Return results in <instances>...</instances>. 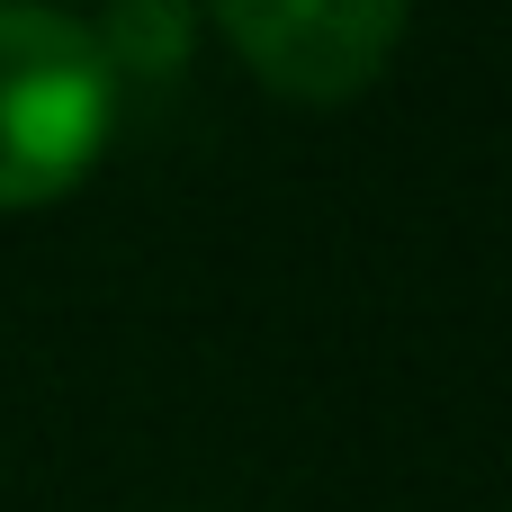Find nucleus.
<instances>
[{"label": "nucleus", "instance_id": "obj_2", "mask_svg": "<svg viewBox=\"0 0 512 512\" xmlns=\"http://www.w3.org/2000/svg\"><path fill=\"white\" fill-rule=\"evenodd\" d=\"M216 18L279 90H315V99L360 90L405 36V0H225Z\"/></svg>", "mask_w": 512, "mask_h": 512}, {"label": "nucleus", "instance_id": "obj_3", "mask_svg": "<svg viewBox=\"0 0 512 512\" xmlns=\"http://www.w3.org/2000/svg\"><path fill=\"white\" fill-rule=\"evenodd\" d=\"M90 36H99L108 72H117V63L162 72V63H180V45H189V9H180V0H162V9H153V0H117Z\"/></svg>", "mask_w": 512, "mask_h": 512}, {"label": "nucleus", "instance_id": "obj_1", "mask_svg": "<svg viewBox=\"0 0 512 512\" xmlns=\"http://www.w3.org/2000/svg\"><path fill=\"white\" fill-rule=\"evenodd\" d=\"M117 108L99 36L45 0H0V198L63 189Z\"/></svg>", "mask_w": 512, "mask_h": 512}]
</instances>
